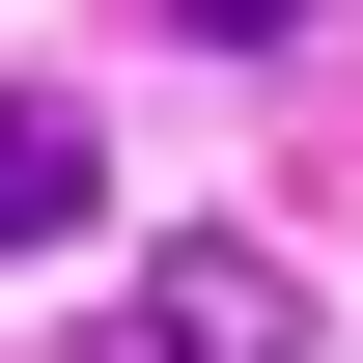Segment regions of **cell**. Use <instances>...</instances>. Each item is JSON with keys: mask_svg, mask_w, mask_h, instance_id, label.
<instances>
[{"mask_svg": "<svg viewBox=\"0 0 363 363\" xmlns=\"http://www.w3.org/2000/svg\"><path fill=\"white\" fill-rule=\"evenodd\" d=\"M84 196H112V140L56 112V84H0V252H56V224H84Z\"/></svg>", "mask_w": 363, "mask_h": 363, "instance_id": "obj_1", "label": "cell"}, {"mask_svg": "<svg viewBox=\"0 0 363 363\" xmlns=\"http://www.w3.org/2000/svg\"><path fill=\"white\" fill-rule=\"evenodd\" d=\"M168 28H196V56H279V28H308V0H168Z\"/></svg>", "mask_w": 363, "mask_h": 363, "instance_id": "obj_3", "label": "cell"}, {"mask_svg": "<svg viewBox=\"0 0 363 363\" xmlns=\"http://www.w3.org/2000/svg\"><path fill=\"white\" fill-rule=\"evenodd\" d=\"M140 363H279V279H252V252H168V308H140Z\"/></svg>", "mask_w": 363, "mask_h": 363, "instance_id": "obj_2", "label": "cell"}]
</instances>
